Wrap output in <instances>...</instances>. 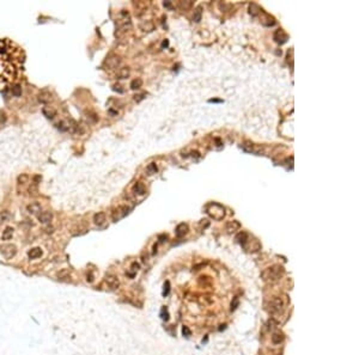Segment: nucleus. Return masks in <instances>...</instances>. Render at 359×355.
I'll return each instance as SVG.
<instances>
[{
    "label": "nucleus",
    "instance_id": "nucleus-1",
    "mask_svg": "<svg viewBox=\"0 0 359 355\" xmlns=\"http://www.w3.org/2000/svg\"><path fill=\"white\" fill-rule=\"evenodd\" d=\"M285 270L283 268V265L280 264H274L267 269H264L261 273V279L263 281H268V282H275L278 281L283 275H284Z\"/></svg>",
    "mask_w": 359,
    "mask_h": 355
},
{
    "label": "nucleus",
    "instance_id": "nucleus-23",
    "mask_svg": "<svg viewBox=\"0 0 359 355\" xmlns=\"http://www.w3.org/2000/svg\"><path fill=\"white\" fill-rule=\"evenodd\" d=\"M143 86V80L140 78H136L134 80H132L131 83V89L132 90H139Z\"/></svg>",
    "mask_w": 359,
    "mask_h": 355
},
{
    "label": "nucleus",
    "instance_id": "nucleus-3",
    "mask_svg": "<svg viewBox=\"0 0 359 355\" xmlns=\"http://www.w3.org/2000/svg\"><path fill=\"white\" fill-rule=\"evenodd\" d=\"M206 212H207V214H208L212 219H214V220H217V221L223 220V218L225 217V208H224L222 204L217 203V202H212V203L207 204V207H206Z\"/></svg>",
    "mask_w": 359,
    "mask_h": 355
},
{
    "label": "nucleus",
    "instance_id": "nucleus-40",
    "mask_svg": "<svg viewBox=\"0 0 359 355\" xmlns=\"http://www.w3.org/2000/svg\"><path fill=\"white\" fill-rule=\"evenodd\" d=\"M145 96H146L145 94H143V95H139V96H135V100H136V102H140L141 99H144V98H145Z\"/></svg>",
    "mask_w": 359,
    "mask_h": 355
},
{
    "label": "nucleus",
    "instance_id": "nucleus-39",
    "mask_svg": "<svg viewBox=\"0 0 359 355\" xmlns=\"http://www.w3.org/2000/svg\"><path fill=\"white\" fill-rule=\"evenodd\" d=\"M210 103H222L223 99H216V98H212V99H208Z\"/></svg>",
    "mask_w": 359,
    "mask_h": 355
},
{
    "label": "nucleus",
    "instance_id": "nucleus-21",
    "mask_svg": "<svg viewBox=\"0 0 359 355\" xmlns=\"http://www.w3.org/2000/svg\"><path fill=\"white\" fill-rule=\"evenodd\" d=\"M28 256L30 259H36V258L41 257L42 256V250L40 248H34L31 249L29 252H28Z\"/></svg>",
    "mask_w": 359,
    "mask_h": 355
},
{
    "label": "nucleus",
    "instance_id": "nucleus-8",
    "mask_svg": "<svg viewBox=\"0 0 359 355\" xmlns=\"http://www.w3.org/2000/svg\"><path fill=\"white\" fill-rule=\"evenodd\" d=\"M235 240H236V243H238V244H241L243 248H245L247 246V244L250 242L249 240V234L247 233V232H239L236 237H235Z\"/></svg>",
    "mask_w": 359,
    "mask_h": 355
},
{
    "label": "nucleus",
    "instance_id": "nucleus-25",
    "mask_svg": "<svg viewBox=\"0 0 359 355\" xmlns=\"http://www.w3.org/2000/svg\"><path fill=\"white\" fill-rule=\"evenodd\" d=\"M58 277H59L60 280H66V279H68V277H69V271H68L67 269L60 270V271L58 273Z\"/></svg>",
    "mask_w": 359,
    "mask_h": 355
},
{
    "label": "nucleus",
    "instance_id": "nucleus-20",
    "mask_svg": "<svg viewBox=\"0 0 359 355\" xmlns=\"http://www.w3.org/2000/svg\"><path fill=\"white\" fill-rule=\"evenodd\" d=\"M27 209L30 214H37L38 212H41V204L37 202H33L27 207Z\"/></svg>",
    "mask_w": 359,
    "mask_h": 355
},
{
    "label": "nucleus",
    "instance_id": "nucleus-22",
    "mask_svg": "<svg viewBox=\"0 0 359 355\" xmlns=\"http://www.w3.org/2000/svg\"><path fill=\"white\" fill-rule=\"evenodd\" d=\"M201 17H202V6H197L195 10H194V14H193V21L195 23H199L201 21Z\"/></svg>",
    "mask_w": 359,
    "mask_h": 355
},
{
    "label": "nucleus",
    "instance_id": "nucleus-29",
    "mask_svg": "<svg viewBox=\"0 0 359 355\" xmlns=\"http://www.w3.org/2000/svg\"><path fill=\"white\" fill-rule=\"evenodd\" d=\"M277 325H278V323H277V321H275V319H273V318L268 319V322H267V324H266V326H267V330H273V329H274Z\"/></svg>",
    "mask_w": 359,
    "mask_h": 355
},
{
    "label": "nucleus",
    "instance_id": "nucleus-2",
    "mask_svg": "<svg viewBox=\"0 0 359 355\" xmlns=\"http://www.w3.org/2000/svg\"><path fill=\"white\" fill-rule=\"evenodd\" d=\"M284 309H285V303H284L283 298H279V296H273L272 299H269L264 303V310L271 315L281 313L284 311Z\"/></svg>",
    "mask_w": 359,
    "mask_h": 355
},
{
    "label": "nucleus",
    "instance_id": "nucleus-30",
    "mask_svg": "<svg viewBox=\"0 0 359 355\" xmlns=\"http://www.w3.org/2000/svg\"><path fill=\"white\" fill-rule=\"evenodd\" d=\"M134 190H135L138 194H140V195L145 194V188H144V185H143L141 183H136L135 187H134Z\"/></svg>",
    "mask_w": 359,
    "mask_h": 355
},
{
    "label": "nucleus",
    "instance_id": "nucleus-24",
    "mask_svg": "<svg viewBox=\"0 0 359 355\" xmlns=\"http://www.w3.org/2000/svg\"><path fill=\"white\" fill-rule=\"evenodd\" d=\"M28 181H29V176H28L27 173H22V175H19L18 178H17V182H18L19 184H25V183H28Z\"/></svg>",
    "mask_w": 359,
    "mask_h": 355
},
{
    "label": "nucleus",
    "instance_id": "nucleus-33",
    "mask_svg": "<svg viewBox=\"0 0 359 355\" xmlns=\"http://www.w3.org/2000/svg\"><path fill=\"white\" fill-rule=\"evenodd\" d=\"M192 4H193L192 1H184V2L181 1V2H180V6H181L183 10H187V8H189V7L192 6Z\"/></svg>",
    "mask_w": 359,
    "mask_h": 355
},
{
    "label": "nucleus",
    "instance_id": "nucleus-19",
    "mask_svg": "<svg viewBox=\"0 0 359 355\" xmlns=\"http://www.w3.org/2000/svg\"><path fill=\"white\" fill-rule=\"evenodd\" d=\"M13 228L12 227H10V226H7L4 231H2V236H1V239L2 240H10L11 238H12V236H13Z\"/></svg>",
    "mask_w": 359,
    "mask_h": 355
},
{
    "label": "nucleus",
    "instance_id": "nucleus-9",
    "mask_svg": "<svg viewBox=\"0 0 359 355\" xmlns=\"http://www.w3.org/2000/svg\"><path fill=\"white\" fill-rule=\"evenodd\" d=\"M121 64V59L117 55H111L105 60V65L108 66V68H116L119 65Z\"/></svg>",
    "mask_w": 359,
    "mask_h": 355
},
{
    "label": "nucleus",
    "instance_id": "nucleus-6",
    "mask_svg": "<svg viewBox=\"0 0 359 355\" xmlns=\"http://www.w3.org/2000/svg\"><path fill=\"white\" fill-rule=\"evenodd\" d=\"M273 38H274V41H275L278 44H284V43L287 42L289 36H287V33L284 31L283 29H279V30H277V31L274 32Z\"/></svg>",
    "mask_w": 359,
    "mask_h": 355
},
{
    "label": "nucleus",
    "instance_id": "nucleus-26",
    "mask_svg": "<svg viewBox=\"0 0 359 355\" xmlns=\"http://www.w3.org/2000/svg\"><path fill=\"white\" fill-rule=\"evenodd\" d=\"M141 29L144 30V31H152L153 29H155V27H153V24L151 23V22H146V23H144V24H141Z\"/></svg>",
    "mask_w": 359,
    "mask_h": 355
},
{
    "label": "nucleus",
    "instance_id": "nucleus-38",
    "mask_svg": "<svg viewBox=\"0 0 359 355\" xmlns=\"http://www.w3.org/2000/svg\"><path fill=\"white\" fill-rule=\"evenodd\" d=\"M120 87H121L120 85H114V86H113V90H114V91H119V92H123V90L120 89Z\"/></svg>",
    "mask_w": 359,
    "mask_h": 355
},
{
    "label": "nucleus",
    "instance_id": "nucleus-4",
    "mask_svg": "<svg viewBox=\"0 0 359 355\" xmlns=\"http://www.w3.org/2000/svg\"><path fill=\"white\" fill-rule=\"evenodd\" d=\"M0 251H1V254L4 255V257L6 259H11V258H13L16 256L17 248L13 244H5V245H2L0 248Z\"/></svg>",
    "mask_w": 359,
    "mask_h": 355
},
{
    "label": "nucleus",
    "instance_id": "nucleus-37",
    "mask_svg": "<svg viewBox=\"0 0 359 355\" xmlns=\"http://www.w3.org/2000/svg\"><path fill=\"white\" fill-rule=\"evenodd\" d=\"M0 122L1 123H5L6 122V114L4 111H0Z\"/></svg>",
    "mask_w": 359,
    "mask_h": 355
},
{
    "label": "nucleus",
    "instance_id": "nucleus-41",
    "mask_svg": "<svg viewBox=\"0 0 359 355\" xmlns=\"http://www.w3.org/2000/svg\"><path fill=\"white\" fill-rule=\"evenodd\" d=\"M41 179H42V178H41V176H35V177H34V182H35V184H37V183H38Z\"/></svg>",
    "mask_w": 359,
    "mask_h": 355
},
{
    "label": "nucleus",
    "instance_id": "nucleus-27",
    "mask_svg": "<svg viewBox=\"0 0 359 355\" xmlns=\"http://www.w3.org/2000/svg\"><path fill=\"white\" fill-rule=\"evenodd\" d=\"M12 95L14 97H19L22 96V87H21V85H14L13 87H12Z\"/></svg>",
    "mask_w": 359,
    "mask_h": 355
},
{
    "label": "nucleus",
    "instance_id": "nucleus-18",
    "mask_svg": "<svg viewBox=\"0 0 359 355\" xmlns=\"http://www.w3.org/2000/svg\"><path fill=\"white\" fill-rule=\"evenodd\" d=\"M260 12H261V8H260V6H259L258 4L252 2V4L249 5V13L252 14V17H256V16H259Z\"/></svg>",
    "mask_w": 359,
    "mask_h": 355
},
{
    "label": "nucleus",
    "instance_id": "nucleus-11",
    "mask_svg": "<svg viewBox=\"0 0 359 355\" xmlns=\"http://www.w3.org/2000/svg\"><path fill=\"white\" fill-rule=\"evenodd\" d=\"M241 228V224L237 221V220H233V221H229L228 224H226V226H225V230H226V232H228L229 234H231V233H235L236 231H238Z\"/></svg>",
    "mask_w": 359,
    "mask_h": 355
},
{
    "label": "nucleus",
    "instance_id": "nucleus-13",
    "mask_svg": "<svg viewBox=\"0 0 359 355\" xmlns=\"http://www.w3.org/2000/svg\"><path fill=\"white\" fill-rule=\"evenodd\" d=\"M105 220H107V217H105V213H103V212H98V213H96L94 215V223H95V225L102 226L105 223Z\"/></svg>",
    "mask_w": 359,
    "mask_h": 355
},
{
    "label": "nucleus",
    "instance_id": "nucleus-28",
    "mask_svg": "<svg viewBox=\"0 0 359 355\" xmlns=\"http://www.w3.org/2000/svg\"><path fill=\"white\" fill-rule=\"evenodd\" d=\"M161 317H162V319L165 321V322H168L169 318H170V316H169V311H168V309H166L165 306H163L162 310H161Z\"/></svg>",
    "mask_w": 359,
    "mask_h": 355
},
{
    "label": "nucleus",
    "instance_id": "nucleus-36",
    "mask_svg": "<svg viewBox=\"0 0 359 355\" xmlns=\"http://www.w3.org/2000/svg\"><path fill=\"white\" fill-rule=\"evenodd\" d=\"M58 128L60 129V130H63V132H66V130H68V126H66L65 122H59L58 123Z\"/></svg>",
    "mask_w": 359,
    "mask_h": 355
},
{
    "label": "nucleus",
    "instance_id": "nucleus-5",
    "mask_svg": "<svg viewBox=\"0 0 359 355\" xmlns=\"http://www.w3.org/2000/svg\"><path fill=\"white\" fill-rule=\"evenodd\" d=\"M104 282H105V285L108 286V288H109L110 290H117L119 286H120V281H119V279H117L115 275H113V274L107 275L105 279H104Z\"/></svg>",
    "mask_w": 359,
    "mask_h": 355
},
{
    "label": "nucleus",
    "instance_id": "nucleus-7",
    "mask_svg": "<svg viewBox=\"0 0 359 355\" xmlns=\"http://www.w3.org/2000/svg\"><path fill=\"white\" fill-rule=\"evenodd\" d=\"M128 213H130V208H128V207H126V206L119 207V208L113 213V219H114V221H117L119 219L126 217Z\"/></svg>",
    "mask_w": 359,
    "mask_h": 355
},
{
    "label": "nucleus",
    "instance_id": "nucleus-35",
    "mask_svg": "<svg viewBox=\"0 0 359 355\" xmlns=\"http://www.w3.org/2000/svg\"><path fill=\"white\" fill-rule=\"evenodd\" d=\"M147 171H149L150 173H155V172L157 171V166H156V164H150V165L147 166Z\"/></svg>",
    "mask_w": 359,
    "mask_h": 355
},
{
    "label": "nucleus",
    "instance_id": "nucleus-17",
    "mask_svg": "<svg viewBox=\"0 0 359 355\" xmlns=\"http://www.w3.org/2000/svg\"><path fill=\"white\" fill-rule=\"evenodd\" d=\"M130 73H131L130 67H122L117 71L116 77H117V79H126L127 77H130Z\"/></svg>",
    "mask_w": 359,
    "mask_h": 355
},
{
    "label": "nucleus",
    "instance_id": "nucleus-42",
    "mask_svg": "<svg viewBox=\"0 0 359 355\" xmlns=\"http://www.w3.org/2000/svg\"><path fill=\"white\" fill-rule=\"evenodd\" d=\"M164 6L165 7H171V2H169V1L168 2H164Z\"/></svg>",
    "mask_w": 359,
    "mask_h": 355
},
{
    "label": "nucleus",
    "instance_id": "nucleus-14",
    "mask_svg": "<svg viewBox=\"0 0 359 355\" xmlns=\"http://www.w3.org/2000/svg\"><path fill=\"white\" fill-rule=\"evenodd\" d=\"M188 232V225L187 224H184V223H182V224H180V225L176 226V230H175V233H176V236L178 237V238H181V237H183L186 233Z\"/></svg>",
    "mask_w": 359,
    "mask_h": 355
},
{
    "label": "nucleus",
    "instance_id": "nucleus-15",
    "mask_svg": "<svg viewBox=\"0 0 359 355\" xmlns=\"http://www.w3.org/2000/svg\"><path fill=\"white\" fill-rule=\"evenodd\" d=\"M284 338H285V336H284V334L280 332V331L274 332V334L271 336V340H272V343H273V344H280V343L284 341Z\"/></svg>",
    "mask_w": 359,
    "mask_h": 355
},
{
    "label": "nucleus",
    "instance_id": "nucleus-34",
    "mask_svg": "<svg viewBox=\"0 0 359 355\" xmlns=\"http://www.w3.org/2000/svg\"><path fill=\"white\" fill-rule=\"evenodd\" d=\"M182 334H183V336H186V337H189L191 335H192V331L189 330V328L188 326H183L182 328Z\"/></svg>",
    "mask_w": 359,
    "mask_h": 355
},
{
    "label": "nucleus",
    "instance_id": "nucleus-12",
    "mask_svg": "<svg viewBox=\"0 0 359 355\" xmlns=\"http://www.w3.org/2000/svg\"><path fill=\"white\" fill-rule=\"evenodd\" d=\"M52 219H53L52 212H42L41 214H38V220L42 224H48L52 221Z\"/></svg>",
    "mask_w": 359,
    "mask_h": 355
},
{
    "label": "nucleus",
    "instance_id": "nucleus-32",
    "mask_svg": "<svg viewBox=\"0 0 359 355\" xmlns=\"http://www.w3.org/2000/svg\"><path fill=\"white\" fill-rule=\"evenodd\" d=\"M169 292H170V282L169 281H165V284H164V287H163V296H166L168 294H169Z\"/></svg>",
    "mask_w": 359,
    "mask_h": 355
},
{
    "label": "nucleus",
    "instance_id": "nucleus-10",
    "mask_svg": "<svg viewBox=\"0 0 359 355\" xmlns=\"http://www.w3.org/2000/svg\"><path fill=\"white\" fill-rule=\"evenodd\" d=\"M52 100V94L47 90H43L38 94V102L42 103V104H47Z\"/></svg>",
    "mask_w": 359,
    "mask_h": 355
},
{
    "label": "nucleus",
    "instance_id": "nucleus-16",
    "mask_svg": "<svg viewBox=\"0 0 359 355\" xmlns=\"http://www.w3.org/2000/svg\"><path fill=\"white\" fill-rule=\"evenodd\" d=\"M42 113H43V115H44L47 119H54L55 115H56V110L53 109L52 106H44V108L42 109Z\"/></svg>",
    "mask_w": 359,
    "mask_h": 355
},
{
    "label": "nucleus",
    "instance_id": "nucleus-43",
    "mask_svg": "<svg viewBox=\"0 0 359 355\" xmlns=\"http://www.w3.org/2000/svg\"><path fill=\"white\" fill-rule=\"evenodd\" d=\"M168 44H169V42H168V40H165L163 43H162V47H166Z\"/></svg>",
    "mask_w": 359,
    "mask_h": 355
},
{
    "label": "nucleus",
    "instance_id": "nucleus-31",
    "mask_svg": "<svg viewBox=\"0 0 359 355\" xmlns=\"http://www.w3.org/2000/svg\"><path fill=\"white\" fill-rule=\"evenodd\" d=\"M238 305H239V299L238 298H233V300H232V303L230 305V310L231 311H235L238 307Z\"/></svg>",
    "mask_w": 359,
    "mask_h": 355
}]
</instances>
